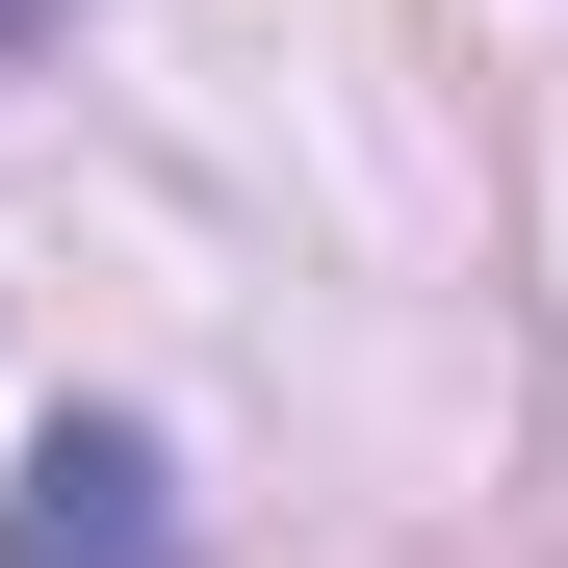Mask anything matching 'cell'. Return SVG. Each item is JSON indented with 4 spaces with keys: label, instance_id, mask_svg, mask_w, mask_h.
Returning <instances> with one entry per match:
<instances>
[{
    "label": "cell",
    "instance_id": "obj_1",
    "mask_svg": "<svg viewBox=\"0 0 568 568\" xmlns=\"http://www.w3.org/2000/svg\"><path fill=\"white\" fill-rule=\"evenodd\" d=\"M0 568H181V491H155V439L130 414H78L27 465V517H0Z\"/></svg>",
    "mask_w": 568,
    "mask_h": 568
},
{
    "label": "cell",
    "instance_id": "obj_2",
    "mask_svg": "<svg viewBox=\"0 0 568 568\" xmlns=\"http://www.w3.org/2000/svg\"><path fill=\"white\" fill-rule=\"evenodd\" d=\"M27 27H52V0H0V52H27Z\"/></svg>",
    "mask_w": 568,
    "mask_h": 568
}]
</instances>
